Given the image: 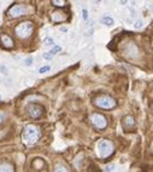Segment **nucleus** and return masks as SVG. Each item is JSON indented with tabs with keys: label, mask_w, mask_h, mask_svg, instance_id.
Returning a JSON list of instances; mask_svg holds the SVG:
<instances>
[{
	"label": "nucleus",
	"mask_w": 153,
	"mask_h": 172,
	"mask_svg": "<svg viewBox=\"0 0 153 172\" xmlns=\"http://www.w3.org/2000/svg\"><path fill=\"white\" fill-rule=\"evenodd\" d=\"M40 131L35 125H27L22 132V141L27 146H32L39 139Z\"/></svg>",
	"instance_id": "nucleus-1"
},
{
	"label": "nucleus",
	"mask_w": 153,
	"mask_h": 172,
	"mask_svg": "<svg viewBox=\"0 0 153 172\" xmlns=\"http://www.w3.org/2000/svg\"><path fill=\"white\" fill-rule=\"evenodd\" d=\"M33 33V24L32 22H22L16 27V34L19 38H29Z\"/></svg>",
	"instance_id": "nucleus-2"
},
{
	"label": "nucleus",
	"mask_w": 153,
	"mask_h": 172,
	"mask_svg": "<svg viewBox=\"0 0 153 172\" xmlns=\"http://www.w3.org/2000/svg\"><path fill=\"white\" fill-rule=\"evenodd\" d=\"M112 152H113V147L111 142L101 141L98 143V154L100 158H107L112 154Z\"/></svg>",
	"instance_id": "nucleus-3"
},
{
	"label": "nucleus",
	"mask_w": 153,
	"mask_h": 172,
	"mask_svg": "<svg viewBox=\"0 0 153 172\" xmlns=\"http://www.w3.org/2000/svg\"><path fill=\"white\" fill-rule=\"evenodd\" d=\"M95 105L99 108H103V109H111L116 105V101L112 97L104 95L95 99Z\"/></svg>",
	"instance_id": "nucleus-4"
},
{
	"label": "nucleus",
	"mask_w": 153,
	"mask_h": 172,
	"mask_svg": "<svg viewBox=\"0 0 153 172\" xmlns=\"http://www.w3.org/2000/svg\"><path fill=\"white\" fill-rule=\"evenodd\" d=\"M90 120H92V123L94 124V126H95V127H98V129H100V130L105 129V127H106V125H107L106 118H105L104 115H101V114H99V113L92 114Z\"/></svg>",
	"instance_id": "nucleus-5"
},
{
	"label": "nucleus",
	"mask_w": 153,
	"mask_h": 172,
	"mask_svg": "<svg viewBox=\"0 0 153 172\" xmlns=\"http://www.w3.org/2000/svg\"><path fill=\"white\" fill-rule=\"evenodd\" d=\"M27 110H28V114L30 117H32L33 119H39L41 115H42V113H44V108L39 104H29L27 107Z\"/></svg>",
	"instance_id": "nucleus-6"
},
{
	"label": "nucleus",
	"mask_w": 153,
	"mask_h": 172,
	"mask_svg": "<svg viewBox=\"0 0 153 172\" xmlns=\"http://www.w3.org/2000/svg\"><path fill=\"white\" fill-rule=\"evenodd\" d=\"M27 12H28V6H25V5H15L9 11L11 17H18V16L25 15Z\"/></svg>",
	"instance_id": "nucleus-7"
},
{
	"label": "nucleus",
	"mask_w": 153,
	"mask_h": 172,
	"mask_svg": "<svg viewBox=\"0 0 153 172\" xmlns=\"http://www.w3.org/2000/svg\"><path fill=\"white\" fill-rule=\"evenodd\" d=\"M0 40H1V45L4 46V49H12L13 47V41L6 34H1V35H0Z\"/></svg>",
	"instance_id": "nucleus-8"
},
{
	"label": "nucleus",
	"mask_w": 153,
	"mask_h": 172,
	"mask_svg": "<svg viewBox=\"0 0 153 172\" xmlns=\"http://www.w3.org/2000/svg\"><path fill=\"white\" fill-rule=\"evenodd\" d=\"M0 172H15L13 166L9 162H4L0 165Z\"/></svg>",
	"instance_id": "nucleus-9"
},
{
	"label": "nucleus",
	"mask_w": 153,
	"mask_h": 172,
	"mask_svg": "<svg viewBox=\"0 0 153 172\" xmlns=\"http://www.w3.org/2000/svg\"><path fill=\"white\" fill-rule=\"evenodd\" d=\"M123 124H124L126 127H133V126L135 125V121H134V119H133L132 117H126Z\"/></svg>",
	"instance_id": "nucleus-10"
},
{
	"label": "nucleus",
	"mask_w": 153,
	"mask_h": 172,
	"mask_svg": "<svg viewBox=\"0 0 153 172\" xmlns=\"http://www.w3.org/2000/svg\"><path fill=\"white\" fill-rule=\"evenodd\" d=\"M101 23H104L105 25H107V27H111V25H113V19L110 17V16H105V17H103V19H101Z\"/></svg>",
	"instance_id": "nucleus-11"
},
{
	"label": "nucleus",
	"mask_w": 153,
	"mask_h": 172,
	"mask_svg": "<svg viewBox=\"0 0 153 172\" xmlns=\"http://www.w3.org/2000/svg\"><path fill=\"white\" fill-rule=\"evenodd\" d=\"M60 51H62V47H60V46H57V45H54V46L52 47V50L50 51V53H51L52 56H54V55H58Z\"/></svg>",
	"instance_id": "nucleus-12"
},
{
	"label": "nucleus",
	"mask_w": 153,
	"mask_h": 172,
	"mask_svg": "<svg viewBox=\"0 0 153 172\" xmlns=\"http://www.w3.org/2000/svg\"><path fill=\"white\" fill-rule=\"evenodd\" d=\"M45 46H51V45H54V40L52 38H46L45 39Z\"/></svg>",
	"instance_id": "nucleus-13"
},
{
	"label": "nucleus",
	"mask_w": 153,
	"mask_h": 172,
	"mask_svg": "<svg viewBox=\"0 0 153 172\" xmlns=\"http://www.w3.org/2000/svg\"><path fill=\"white\" fill-rule=\"evenodd\" d=\"M52 4H53V5H55V6H65L67 1H58V0H53Z\"/></svg>",
	"instance_id": "nucleus-14"
},
{
	"label": "nucleus",
	"mask_w": 153,
	"mask_h": 172,
	"mask_svg": "<svg viewBox=\"0 0 153 172\" xmlns=\"http://www.w3.org/2000/svg\"><path fill=\"white\" fill-rule=\"evenodd\" d=\"M51 70V67L50 66H45V67H41L40 69H39V73H46V72H50Z\"/></svg>",
	"instance_id": "nucleus-15"
},
{
	"label": "nucleus",
	"mask_w": 153,
	"mask_h": 172,
	"mask_svg": "<svg viewBox=\"0 0 153 172\" xmlns=\"http://www.w3.org/2000/svg\"><path fill=\"white\" fill-rule=\"evenodd\" d=\"M42 57H44L45 60H52V58H53V56H52L50 52H45V53L42 55Z\"/></svg>",
	"instance_id": "nucleus-16"
},
{
	"label": "nucleus",
	"mask_w": 153,
	"mask_h": 172,
	"mask_svg": "<svg viewBox=\"0 0 153 172\" xmlns=\"http://www.w3.org/2000/svg\"><path fill=\"white\" fill-rule=\"evenodd\" d=\"M55 172H68V170L64 167V166H58L55 168Z\"/></svg>",
	"instance_id": "nucleus-17"
},
{
	"label": "nucleus",
	"mask_w": 153,
	"mask_h": 172,
	"mask_svg": "<svg viewBox=\"0 0 153 172\" xmlns=\"http://www.w3.org/2000/svg\"><path fill=\"white\" fill-rule=\"evenodd\" d=\"M33 57H29V58H27V61H25V66H32V63H33Z\"/></svg>",
	"instance_id": "nucleus-18"
},
{
	"label": "nucleus",
	"mask_w": 153,
	"mask_h": 172,
	"mask_svg": "<svg viewBox=\"0 0 153 172\" xmlns=\"http://www.w3.org/2000/svg\"><path fill=\"white\" fill-rule=\"evenodd\" d=\"M113 168H115V165H113V164H111V165H107V166H106L105 171H106V172H109V171H113Z\"/></svg>",
	"instance_id": "nucleus-19"
},
{
	"label": "nucleus",
	"mask_w": 153,
	"mask_h": 172,
	"mask_svg": "<svg viewBox=\"0 0 153 172\" xmlns=\"http://www.w3.org/2000/svg\"><path fill=\"white\" fill-rule=\"evenodd\" d=\"M134 25H135V28H141L142 27V21H136Z\"/></svg>",
	"instance_id": "nucleus-20"
},
{
	"label": "nucleus",
	"mask_w": 153,
	"mask_h": 172,
	"mask_svg": "<svg viewBox=\"0 0 153 172\" xmlns=\"http://www.w3.org/2000/svg\"><path fill=\"white\" fill-rule=\"evenodd\" d=\"M82 16H83L84 19H87L88 18V11L87 10H82Z\"/></svg>",
	"instance_id": "nucleus-21"
}]
</instances>
